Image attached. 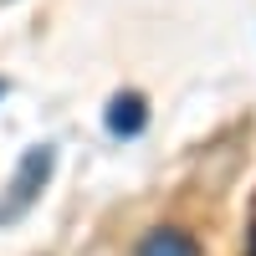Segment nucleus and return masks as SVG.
I'll return each mask as SVG.
<instances>
[{"mask_svg": "<svg viewBox=\"0 0 256 256\" xmlns=\"http://www.w3.org/2000/svg\"><path fill=\"white\" fill-rule=\"evenodd\" d=\"M144 123H148L144 92H118V98L108 102V134H113V138H138Z\"/></svg>", "mask_w": 256, "mask_h": 256, "instance_id": "2", "label": "nucleus"}, {"mask_svg": "<svg viewBox=\"0 0 256 256\" xmlns=\"http://www.w3.org/2000/svg\"><path fill=\"white\" fill-rule=\"evenodd\" d=\"M46 174H52V148H31V154L20 159V169H16V180H10V200L0 205V220H16L20 210L41 195Z\"/></svg>", "mask_w": 256, "mask_h": 256, "instance_id": "1", "label": "nucleus"}, {"mask_svg": "<svg viewBox=\"0 0 256 256\" xmlns=\"http://www.w3.org/2000/svg\"><path fill=\"white\" fill-rule=\"evenodd\" d=\"M138 256H200V241L180 226H159L138 241Z\"/></svg>", "mask_w": 256, "mask_h": 256, "instance_id": "3", "label": "nucleus"}, {"mask_svg": "<svg viewBox=\"0 0 256 256\" xmlns=\"http://www.w3.org/2000/svg\"><path fill=\"white\" fill-rule=\"evenodd\" d=\"M0 92H6V82H0Z\"/></svg>", "mask_w": 256, "mask_h": 256, "instance_id": "5", "label": "nucleus"}, {"mask_svg": "<svg viewBox=\"0 0 256 256\" xmlns=\"http://www.w3.org/2000/svg\"><path fill=\"white\" fill-rule=\"evenodd\" d=\"M246 256H256V226H251V236H246Z\"/></svg>", "mask_w": 256, "mask_h": 256, "instance_id": "4", "label": "nucleus"}]
</instances>
